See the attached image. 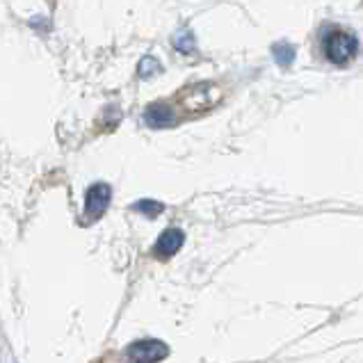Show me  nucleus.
I'll return each mask as SVG.
<instances>
[{
	"label": "nucleus",
	"instance_id": "1",
	"mask_svg": "<svg viewBox=\"0 0 363 363\" xmlns=\"http://www.w3.org/2000/svg\"><path fill=\"white\" fill-rule=\"evenodd\" d=\"M320 46H323V53H325V57L331 62V65L345 67L359 53V37L354 33H350V30L331 28L329 33L323 35Z\"/></svg>",
	"mask_w": 363,
	"mask_h": 363
},
{
	"label": "nucleus",
	"instance_id": "2",
	"mask_svg": "<svg viewBox=\"0 0 363 363\" xmlns=\"http://www.w3.org/2000/svg\"><path fill=\"white\" fill-rule=\"evenodd\" d=\"M144 119H147V123L153 128H164V126H169V123H174V112H172V108L158 103V106H151L147 110Z\"/></svg>",
	"mask_w": 363,
	"mask_h": 363
},
{
	"label": "nucleus",
	"instance_id": "3",
	"mask_svg": "<svg viewBox=\"0 0 363 363\" xmlns=\"http://www.w3.org/2000/svg\"><path fill=\"white\" fill-rule=\"evenodd\" d=\"M272 55H274L279 67H290L295 62V48L290 44H286V41H281V44L272 46Z\"/></svg>",
	"mask_w": 363,
	"mask_h": 363
},
{
	"label": "nucleus",
	"instance_id": "4",
	"mask_svg": "<svg viewBox=\"0 0 363 363\" xmlns=\"http://www.w3.org/2000/svg\"><path fill=\"white\" fill-rule=\"evenodd\" d=\"M174 46H176V50H181L183 55H192L196 48V39L192 33H181L174 37Z\"/></svg>",
	"mask_w": 363,
	"mask_h": 363
},
{
	"label": "nucleus",
	"instance_id": "5",
	"mask_svg": "<svg viewBox=\"0 0 363 363\" xmlns=\"http://www.w3.org/2000/svg\"><path fill=\"white\" fill-rule=\"evenodd\" d=\"M138 71H140V76H142V78H151L153 74H160L162 67H160V62L155 60V57L147 55V57H142Z\"/></svg>",
	"mask_w": 363,
	"mask_h": 363
}]
</instances>
